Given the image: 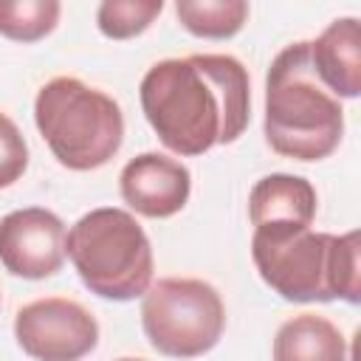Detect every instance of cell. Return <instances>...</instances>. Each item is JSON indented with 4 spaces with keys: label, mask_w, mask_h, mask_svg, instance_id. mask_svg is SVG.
I'll list each match as a JSON object with an SVG mask.
<instances>
[{
    "label": "cell",
    "mask_w": 361,
    "mask_h": 361,
    "mask_svg": "<svg viewBox=\"0 0 361 361\" xmlns=\"http://www.w3.org/2000/svg\"><path fill=\"white\" fill-rule=\"evenodd\" d=\"M141 107L161 144L178 155H203L231 144L251 118V85L234 56L164 59L141 79Z\"/></svg>",
    "instance_id": "6da1fadb"
},
{
    "label": "cell",
    "mask_w": 361,
    "mask_h": 361,
    "mask_svg": "<svg viewBox=\"0 0 361 361\" xmlns=\"http://www.w3.org/2000/svg\"><path fill=\"white\" fill-rule=\"evenodd\" d=\"M344 135V110L319 82L310 42L288 45L268 71L265 138L274 152L296 161L327 158Z\"/></svg>",
    "instance_id": "7a4b0ae2"
},
{
    "label": "cell",
    "mask_w": 361,
    "mask_h": 361,
    "mask_svg": "<svg viewBox=\"0 0 361 361\" xmlns=\"http://www.w3.org/2000/svg\"><path fill=\"white\" fill-rule=\"evenodd\" d=\"M65 251L87 290L102 299L130 302L152 285L149 240L124 209L104 206L79 217L65 237Z\"/></svg>",
    "instance_id": "3957f363"
},
{
    "label": "cell",
    "mask_w": 361,
    "mask_h": 361,
    "mask_svg": "<svg viewBox=\"0 0 361 361\" xmlns=\"http://www.w3.org/2000/svg\"><path fill=\"white\" fill-rule=\"evenodd\" d=\"M34 118L56 161L76 172L104 166L124 138L118 104L71 76L51 79L37 93Z\"/></svg>",
    "instance_id": "277c9868"
},
{
    "label": "cell",
    "mask_w": 361,
    "mask_h": 361,
    "mask_svg": "<svg viewBox=\"0 0 361 361\" xmlns=\"http://www.w3.org/2000/svg\"><path fill=\"white\" fill-rule=\"evenodd\" d=\"M141 322L158 353L169 358H197L220 341L226 307L209 282L169 276L147 288Z\"/></svg>",
    "instance_id": "5b68a950"
},
{
    "label": "cell",
    "mask_w": 361,
    "mask_h": 361,
    "mask_svg": "<svg viewBox=\"0 0 361 361\" xmlns=\"http://www.w3.org/2000/svg\"><path fill=\"white\" fill-rule=\"evenodd\" d=\"M333 234L296 226H259L251 237V257L265 279L288 302H333L330 290Z\"/></svg>",
    "instance_id": "8992f818"
},
{
    "label": "cell",
    "mask_w": 361,
    "mask_h": 361,
    "mask_svg": "<svg viewBox=\"0 0 361 361\" xmlns=\"http://www.w3.org/2000/svg\"><path fill=\"white\" fill-rule=\"evenodd\" d=\"M17 344L37 361H79L96 341V319L71 299H37L14 319Z\"/></svg>",
    "instance_id": "52a82bcc"
},
{
    "label": "cell",
    "mask_w": 361,
    "mask_h": 361,
    "mask_svg": "<svg viewBox=\"0 0 361 361\" xmlns=\"http://www.w3.org/2000/svg\"><path fill=\"white\" fill-rule=\"evenodd\" d=\"M0 262L23 279H45L65 262V226L39 206L11 212L0 220Z\"/></svg>",
    "instance_id": "ba28073f"
},
{
    "label": "cell",
    "mask_w": 361,
    "mask_h": 361,
    "mask_svg": "<svg viewBox=\"0 0 361 361\" xmlns=\"http://www.w3.org/2000/svg\"><path fill=\"white\" fill-rule=\"evenodd\" d=\"M189 169L166 155L144 152L121 172V197L144 217H172L189 200Z\"/></svg>",
    "instance_id": "9c48e42d"
},
{
    "label": "cell",
    "mask_w": 361,
    "mask_h": 361,
    "mask_svg": "<svg viewBox=\"0 0 361 361\" xmlns=\"http://www.w3.org/2000/svg\"><path fill=\"white\" fill-rule=\"evenodd\" d=\"M310 62L319 82L336 99H355L361 93V25L355 17L333 20L316 42H310Z\"/></svg>",
    "instance_id": "30bf717a"
},
{
    "label": "cell",
    "mask_w": 361,
    "mask_h": 361,
    "mask_svg": "<svg viewBox=\"0 0 361 361\" xmlns=\"http://www.w3.org/2000/svg\"><path fill=\"white\" fill-rule=\"evenodd\" d=\"M251 226H296L310 228L316 217V189L296 175H268L254 183L248 197Z\"/></svg>",
    "instance_id": "8fae6325"
},
{
    "label": "cell",
    "mask_w": 361,
    "mask_h": 361,
    "mask_svg": "<svg viewBox=\"0 0 361 361\" xmlns=\"http://www.w3.org/2000/svg\"><path fill=\"white\" fill-rule=\"evenodd\" d=\"M274 361H347V344L330 319L302 313L276 330Z\"/></svg>",
    "instance_id": "7c38bea8"
},
{
    "label": "cell",
    "mask_w": 361,
    "mask_h": 361,
    "mask_svg": "<svg viewBox=\"0 0 361 361\" xmlns=\"http://www.w3.org/2000/svg\"><path fill=\"white\" fill-rule=\"evenodd\" d=\"M175 14L183 23V28L195 37L226 39L243 28L248 17V3L243 0H178Z\"/></svg>",
    "instance_id": "4fadbf2b"
},
{
    "label": "cell",
    "mask_w": 361,
    "mask_h": 361,
    "mask_svg": "<svg viewBox=\"0 0 361 361\" xmlns=\"http://www.w3.org/2000/svg\"><path fill=\"white\" fill-rule=\"evenodd\" d=\"M56 0H0V34L14 42H37L59 23Z\"/></svg>",
    "instance_id": "5bb4252c"
},
{
    "label": "cell",
    "mask_w": 361,
    "mask_h": 361,
    "mask_svg": "<svg viewBox=\"0 0 361 361\" xmlns=\"http://www.w3.org/2000/svg\"><path fill=\"white\" fill-rule=\"evenodd\" d=\"M164 0H104L99 6L96 23L99 31L110 39H130L149 28V23L161 14Z\"/></svg>",
    "instance_id": "9a60e30c"
},
{
    "label": "cell",
    "mask_w": 361,
    "mask_h": 361,
    "mask_svg": "<svg viewBox=\"0 0 361 361\" xmlns=\"http://www.w3.org/2000/svg\"><path fill=\"white\" fill-rule=\"evenodd\" d=\"M330 290H333V299H344L350 305L361 302V234L358 231L333 237Z\"/></svg>",
    "instance_id": "2e32d148"
},
{
    "label": "cell",
    "mask_w": 361,
    "mask_h": 361,
    "mask_svg": "<svg viewBox=\"0 0 361 361\" xmlns=\"http://www.w3.org/2000/svg\"><path fill=\"white\" fill-rule=\"evenodd\" d=\"M28 166V147L17 124L0 113V189L23 178Z\"/></svg>",
    "instance_id": "e0dca14e"
},
{
    "label": "cell",
    "mask_w": 361,
    "mask_h": 361,
    "mask_svg": "<svg viewBox=\"0 0 361 361\" xmlns=\"http://www.w3.org/2000/svg\"><path fill=\"white\" fill-rule=\"evenodd\" d=\"M118 361H144V358H118Z\"/></svg>",
    "instance_id": "ac0fdd59"
}]
</instances>
